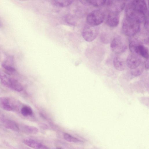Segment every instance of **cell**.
Returning <instances> with one entry per match:
<instances>
[{
    "label": "cell",
    "mask_w": 149,
    "mask_h": 149,
    "mask_svg": "<svg viewBox=\"0 0 149 149\" xmlns=\"http://www.w3.org/2000/svg\"><path fill=\"white\" fill-rule=\"evenodd\" d=\"M125 17L135 19L140 23L148 18V10L147 3L144 0H132L126 6Z\"/></svg>",
    "instance_id": "cell-1"
},
{
    "label": "cell",
    "mask_w": 149,
    "mask_h": 149,
    "mask_svg": "<svg viewBox=\"0 0 149 149\" xmlns=\"http://www.w3.org/2000/svg\"><path fill=\"white\" fill-rule=\"evenodd\" d=\"M140 23L137 20L125 17L124 18L122 26V30L126 35L133 36L139 31Z\"/></svg>",
    "instance_id": "cell-2"
},
{
    "label": "cell",
    "mask_w": 149,
    "mask_h": 149,
    "mask_svg": "<svg viewBox=\"0 0 149 149\" xmlns=\"http://www.w3.org/2000/svg\"><path fill=\"white\" fill-rule=\"evenodd\" d=\"M105 16L104 13L102 10H93L89 13L87 17V24L91 26H97L103 22Z\"/></svg>",
    "instance_id": "cell-3"
},
{
    "label": "cell",
    "mask_w": 149,
    "mask_h": 149,
    "mask_svg": "<svg viewBox=\"0 0 149 149\" xmlns=\"http://www.w3.org/2000/svg\"><path fill=\"white\" fill-rule=\"evenodd\" d=\"M127 47L123 39L119 36H115L111 43V49L115 53L120 54L123 52L126 49Z\"/></svg>",
    "instance_id": "cell-4"
},
{
    "label": "cell",
    "mask_w": 149,
    "mask_h": 149,
    "mask_svg": "<svg viewBox=\"0 0 149 149\" xmlns=\"http://www.w3.org/2000/svg\"><path fill=\"white\" fill-rule=\"evenodd\" d=\"M97 26H93L88 24L84 27L82 32V36L86 41L91 42L96 38L98 33Z\"/></svg>",
    "instance_id": "cell-5"
},
{
    "label": "cell",
    "mask_w": 149,
    "mask_h": 149,
    "mask_svg": "<svg viewBox=\"0 0 149 149\" xmlns=\"http://www.w3.org/2000/svg\"><path fill=\"white\" fill-rule=\"evenodd\" d=\"M126 1L122 0L106 1V4L109 11L119 13L123 10L126 6Z\"/></svg>",
    "instance_id": "cell-6"
},
{
    "label": "cell",
    "mask_w": 149,
    "mask_h": 149,
    "mask_svg": "<svg viewBox=\"0 0 149 149\" xmlns=\"http://www.w3.org/2000/svg\"><path fill=\"white\" fill-rule=\"evenodd\" d=\"M141 60L139 56L136 54L132 53L127 56L126 59V64L127 67L131 69L137 68L140 65Z\"/></svg>",
    "instance_id": "cell-7"
},
{
    "label": "cell",
    "mask_w": 149,
    "mask_h": 149,
    "mask_svg": "<svg viewBox=\"0 0 149 149\" xmlns=\"http://www.w3.org/2000/svg\"><path fill=\"white\" fill-rule=\"evenodd\" d=\"M119 13L109 11L106 19V23L109 26L115 27L118 25L119 20Z\"/></svg>",
    "instance_id": "cell-8"
},
{
    "label": "cell",
    "mask_w": 149,
    "mask_h": 149,
    "mask_svg": "<svg viewBox=\"0 0 149 149\" xmlns=\"http://www.w3.org/2000/svg\"><path fill=\"white\" fill-rule=\"evenodd\" d=\"M23 143L27 146L35 149H50L44 145L30 138L24 139Z\"/></svg>",
    "instance_id": "cell-9"
},
{
    "label": "cell",
    "mask_w": 149,
    "mask_h": 149,
    "mask_svg": "<svg viewBox=\"0 0 149 149\" xmlns=\"http://www.w3.org/2000/svg\"><path fill=\"white\" fill-rule=\"evenodd\" d=\"M146 59L148 58V50L147 47L138 43L134 49L133 53Z\"/></svg>",
    "instance_id": "cell-10"
},
{
    "label": "cell",
    "mask_w": 149,
    "mask_h": 149,
    "mask_svg": "<svg viewBox=\"0 0 149 149\" xmlns=\"http://www.w3.org/2000/svg\"><path fill=\"white\" fill-rule=\"evenodd\" d=\"M0 106L3 109L7 111H11L14 109L12 101L8 97H0Z\"/></svg>",
    "instance_id": "cell-11"
},
{
    "label": "cell",
    "mask_w": 149,
    "mask_h": 149,
    "mask_svg": "<svg viewBox=\"0 0 149 149\" xmlns=\"http://www.w3.org/2000/svg\"><path fill=\"white\" fill-rule=\"evenodd\" d=\"M12 78L4 72L0 71V80L2 84L5 86L10 88Z\"/></svg>",
    "instance_id": "cell-12"
},
{
    "label": "cell",
    "mask_w": 149,
    "mask_h": 149,
    "mask_svg": "<svg viewBox=\"0 0 149 149\" xmlns=\"http://www.w3.org/2000/svg\"><path fill=\"white\" fill-rule=\"evenodd\" d=\"M113 65L115 68L119 71H122L125 68V64L122 59L118 56L115 57L113 60Z\"/></svg>",
    "instance_id": "cell-13"
},
{
    "label": "cell",
    "mask_w": 149,
    "mask_h": 149,
    "mask_svg": "<svg viewBox=\"0 0 149 149\" xmlns=\"http://www.w3.org/2000/svg\"><path fill=\"white\" fill-rule=\"evenodd\" d=\"M5 127L7 128L16 131H20L19 126L15 122L10 120L3 121Z\"/></svg>",
    "instance_id": "cell-14"
},
{
    "label": "cell",
    "mask_w": 149,
    "mask_h": 149,
    "mask_svg": "<svg viewBox=\"0 0 149 149\" xmlns=\"http://www.w3.org/2000/svg\"><path fill=\"white\" fill-rule=\"evenodd\" d=\"M73 1L72 0H54L51 1L52 4L55 6L63 7L68 6L71 4Z\"/></svg>",
    "instance_id": "cell-15"
},
{
    "label": "cell",
    "mask_w": 149,
    "mask_h": 149,
    "mask_svg": "<svg viewBox=\"0 0 149 149\" xmlns=\"http://www.w3.org/2000/svg\"><path fill=\"white\" fill-rule=\"evenodd\" d=\"M20 131L26 133L31 134H37L38 131V129L34 126L24 125L21 127L19 126Z\"/></svg>",
    "instance_id": "cell-16"
},
{
    "label": "cell",
    "mask_w": 149,
    "mask_h": 149,
    "mask_svg": "<svg viewBox=\"0 0 149 149\" xmlns=\"http://www.w3.org/2000/svg\"><path fill=\"white\" fill-rule=\"evenodd\" d=\"M10 88L17 92H21L23 89L21 84L15 79L12 78Z\"/></svg>",
    "instance_id": "cell-17"
},
{
    "label": "cell",
    "mask_w": 149,
    "mask_h": 149,
    "mask_svg": "<svg viewBox=\"0 0 149 149\" xmlns=\"http://www.w3.org/2000/svg\"><path fill=\"white\" fill-rule=\"evenodd\" d=\"M63 137L65 140L71 142L77 143L81 141L80 139L67 133L64 134Z\"/></svg>",
    "instance_id": "cell-18"
},
{
    "label": "cell",
    "mask_w": 149,
    "mask_h": 149,
    "mask_svg": "<svg viewBox=\"0 0 149 149\" xmlns=\"http://www.w3.org/2000/svg\"><path fill=\"white\" fill-rule=\"evenodd\" d=\"M21 112L22 115L24 116L31 115L33 113L31 108L27 106L22 107L21 109Z\"/></svg>",
    "instance_id": "cell-19"
},
{
    "label": "cell",
    "mask_w": 149,
    "mask_h": 149,
    "mask_svg": "<svg viewBox=\"0 0 149 149\" xmlns=\"http://www.w3.org/2000/svg\"><path fill=\"white\" fill-rule=\"evenodd\" d=\"M90 5L100 7L106 4V0H89Z\"/></svg>",
    "instance_id": "cell-20"
},
{
    "label": "cell",
    "mask_w": 149,
    "mask_h": 149,
    "mask_svg": "<svg viewBox=\"0 0 149 149\" xmlns=\"http://www.w3.org/2000/svg\"><path fill=\"white\" fill-rule=\"evenodd\" d=\"M1 65L4 69L8 71L13 72L15 71L14 66L7 65L3 63H2Z\"/></svg>",
    "instance_id": "cell-21"
},
{
    "label": "cell",
    "mask_w": 149,
    "mask_h": 149,
    "mask_svg": "<svg viewBox=\"0 0 149 149\" xmlns=\"http://www.w3.org/2000/svg\"><path fill=\"white\" fill-rule=\"evenodd\" d=\"M144 27L145 29L148 32L149 31V20L148 18H147L145 21Z\"/></svg>",
    "instance_id": "cell-22"
},
{
    "label": "cell",
    "mask_w": 149,
    "mask_h": 149,
    "mask_svg": "<svg viewBox=\"0 0 149 149\" xmlns=\"http://www.w3.org/2000/svg\"><path fill=\"white\" fill-rule=\"evenodd\" d=\"M145 67L146 69H148L149 68V59H147L145 62Z\"/></svg>",
    "instance_id": "cell-23"
},
{
    "label": "cell",
    "mask_w": 149,
    "mask_h": 149,
    "mask_svg": "<svg viewBox=\"0 0 149 149\" xmlns=\"http://www.w3.org/2000/svg\"><path fill=\"white\" fill-rule=\"evenodd\" d=\"M56 149H62L60 147H57Z\"/></svg>",
    "instance_id": "cell-24"
},
{
    "label": "cell",
    "mask_w": 149,
    "mask_h": 149,
    "mask_svg": "<svg viewBox=\"0 0 149 149\" xmlns=\"http://www.w3.org/2000/svg\"><path fill=\"white\" fill-rule=\"evenodd\" d=\"M1 26H2V24H1V22H0V27H1Z\"/></svg>",
    "instance_id": "cell-25"
}]
</instances>
